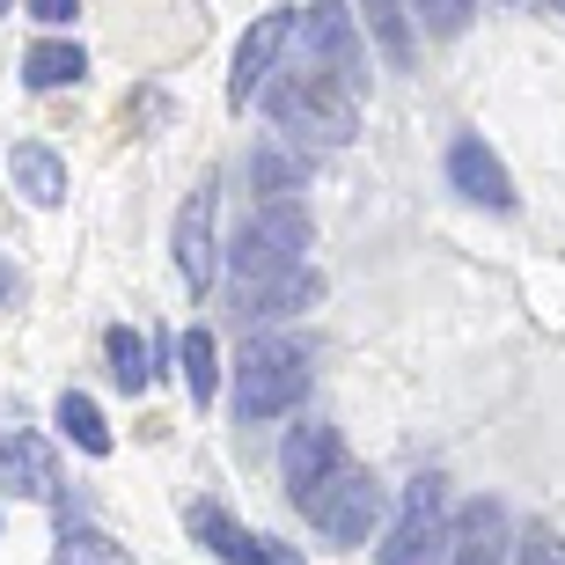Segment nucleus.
I'll return each mask as SVG.
<instances>
[{
  "mask_svg": "<svg viewBox=\"0 0 565 565\" xmlns=\"http://www.w3.org/2000/svg\"><path fill=\"white\" fill-rule=\"evenodd\" d=\"M514 8H565V0H514Z\"/></svg>",
  "mask_w": 565,
  "mask_h": 565,
  "instance_id": "27",
  "label": "nucleus"
},
{
  "mask_svg": "<svg viewBox=\"0 0 565 565\" xmlns=\"http://www.w3.org/2000/svg\"><path fill=\"white\" fill-rule=\"evenodd\" d=\"M456 565H507V507L470 500L456 522Z\"/></svg>",
  "mask_w": 565,
  "mask_h": 565,
  "instance_id": "14",
  "label": "nucleus"
},
{
  "mask_svg": "<svg viewBox=\"0 0 565 565\" xmlns=\"http://www.w3.org/2000/svg\"><path fill=\"white\" fill-rule=\"evenodd\" d=\"M448 544V522H440V478H419L404 492V514L382 544V565H434Z\"/></svg>",
  "mask_w": 565,
  "mask_h": 565,
  "instance_id": "5",
  "label": "nucleus"
},
{
  "mask_svg": "<svg viewBox=\"0 0 565 565\" xmlns=\"http://www.w3.org/2000/svg\"><path fill=\"white\" fill-rule=\"evenodd\" d=\"M250 184L265 191V199H287V191L309 184V154H287V132H265L250 154Z\"/></svg>",
  "mask_w": 565,
  "mask_h": 565,
  "instance_id": "16",
  "label": "nucleus"
},
{
  "mask_svg": "<svg viewBox=\"0 0 565 565\" xmlns=\"http://www.w3.org/2000/svg\"><path fill=\"white\" fill-rule=\"evenodd\" d=\"M360 8H367V30H375L382 60L412 66V0H360Z\"/></svg>",
  "mask_w": 565,
  "mask_h": 565,
  "instance_id": "18",
  "label": "nucleus"
},
{
  "mask_svg": "<svg viewBox=\"0 0 565 565\" xmlns=\"http://www.w3.org/2000/svg\"><path fill=\"white\" fill-rule=\"evenodd\" d=\"M8 301H15V273H8V265H0V309H8Z\"/></svg>",
  "mask_w": 565,
  "mask_h": 565,
  "instance_id": "26",
  "label": "nucleus"
},
{
  "mask_svg": "<svg viewBox=\"0 0 565 565\" xmlns=\"http://www.w3.org/2000/svg\"><path fill=\"white\" fill-rule=\"evenodd\" d=\"M309 397V353L294 338H257L243 353V375H235V419L243 426H265L279 412Z\"/></svg>",
  "mask_w": 565,
  "mask_h": 565,
  "instance_id": "2",
  "label": "nucleus"
},
{
  "mask_svg": "<svg viewBox=\"0 0 565 565\" xmlns=\"http://www.w3.org/2000/svg\"><path fill=\"white\" fill-rule=\"evenodd\" d=\"M301 250H309V213L294 206V199H265V206L243 221V235H235V279H273L287 273V265H301Z\"/></svg>",
  "mask_w": 565,
  "mask_h": 565,
  "instance_id": "3",
  "label": "nucleus"
},
{
  "mask_svg": "<svg viewBox=\"0 0 565 565\" xmlns=\"http://www.w3.org/2000/svg\"><path fill=\"white\" fill-rule=\"evenodd\" d=\"M52 565H132V558L110 544L104 529H66V536H60V558H52Z\"/></svg>",
  "mask_w": 565,
  "mask_h": 565,
  "instance_id": "22",
  "label": "nucleus"
},
{
  "mask_svg": "<svg viewBox=\"0 0 565 565\" xmlns=\"http://www.w3.org/2000/svg\"><path fill=\"white\" fill-rule=\"evenodd\" d=\"M177 360H184V390L191 404H213V331H184V345H177Z\"/></svg>",
  "mask_w": 565,
  "mask_h": 565,
  "instance_id": "21",
  "label": "nucleus"
},
{
  "mask_svg": "<svg viewBox=\"0 0 565 565\" xmlns=\"http://www.w3.org/2000/svg\"><path fill=\"white\" fill-rule=\"evenodd\" d=\"M8 8H15V0H0V15H8Z\"/></svg>",
  "mask_w": 565,
  "mask_h": 565,
  "instance_id": "28",
  "label": "nucleus"
},
{
  "mask_svg": "<svg viewBox=\"0 0 565 565\" xmlns=\"http://www.w3.org/2000/svg\"><path fill=\"white\" fill-rule=\"evenodd\" d=\"M60 434L82 448V456H110V426H104V412L82 397V390H66L60 397Z\"/></svg>",
  "mask_w": 565,
  "mask_h": 565,
  "instance_id": "19",
  "label": "nucleus"
},
{
  "mask_svg": "<svg viewBox=\"0 0 565 565\" xmlns=\"http://www.w3.org/2000/svg\"><path fill=\"white\" fill-rule=\"evenodd\" d=\"M74 8H82V0H30V15H38V22H74Z\"/></svg>",
  "mask_w": 565,
  "mask_h": 565,
  "instance_id": "25",
  "label": "nucleus"
},
{
  "mask_svg": "<svg viewBox=\"0 0 565 565\" xmlns=\"http://www.w3.org/2000/svg\"><path fill=\"white\" fill-rule=\"evenodd\" d=\"M294 38V15H257L250 22V38L235 44V74H228V96L235 104H250L257 88L273 82V60H279V44Z\"/></svg>",
  "mask_w": 565,
  "mask_h": 565,
  "instance_id": "11",
  "label": "nucleus"
},
{
  "mask_svg": "<svg viewBox=\"0 0 565 565\" xmlns=\"http://www.w3.org/2000/svg\"><path fill=\"white\" fill-rule=\"evenodd\" d=\"M301 514H309L331 544H367V536H375V522H382V492H375V478H367V470H345V462H338L331 478L301 500Z\"/></svg>",
  "mask_w": 565,
  "mask_h": 565,
  "instance_id": "4",
  "label": "nucleus"
},
{
  "mask_svg": "<svg viewBox=\"0 0 565 565\" xmlns=\"http://www.w3.org/2000/svg\"><path fill=\"white\" fill-rule=\"evenodd\" d=\"M177 273L191 279V294L213 287V184H199L191 206L177 213Z\"/></svg>",
  "mask_w": 565,
  "mask_h": 565,
  "instance_id": "12",
  "label": "nucleus"
},
{
  "mask_svg": "<svg viewBox=\"0 0 565 565\" xmlns=\"http://www.w3.org/2000/svg\"><path fill=\"white\" fill-rule=\"evenodd\" d=\"M88 60H82V44H66V38H44L22 52V82L30 88H66V82H82Z\"/></svg>",
  "mask_w": 565,
  "mask_h": 565,
  "instance_id": "17",
  "label": "nucleus"
},
{
  "mask_svg": "<svg viewBox=\"0 0 565 565\" xmlns=\"http://www.w3.org/2000/svg\"><path fill=\"white\" fill-rule=\"evenodd\" d=\"M323 301V279L309 265H287L273 279H243V323H287V316L316 309Z\"/></svg>",
  "mask_w": 565,
  "mask_h": 565,
  "instance_id": "9",
  "label": "nucleus"
},
{
  "mask_svg": "<svg viewBox=\"0 0 565 565\" xmlns=\"http://www.w3.org/2000/svg\"><path fill=\"white\" fill-rule=\"evenodd\" d=\"M294 38H301V52H309V60L338 66V74L360 88V60H367V44H360V15L345 8V0H316L309 15L294 22Z\"/></svg>",
  "mask_w": 565,
  "mask_h": 565,
  "instance_id": "6",
  "label": "nucleus"
},
{
  "mask_svg": "<svg viewBox=\"0 0 565 565\" xmlns=\"http://www.w3.org/2000/svg\"><path fill=\"white\" fill-rule=\"evenodd\" d=\"M265 110H273V126L301 147H345L353 140V82L323 60H301L287 74L265 82Z\"/></svg>",
  "mask_w": 565,
  "mask_h": 565,
  "instance_id": "1",
  "label": "nucleus"
},
{
  "mask_svg": "<svg viewBox=\"0 0 565 565\" xmlns=\"http://www.w3.org/2000/svg\"><path fill=\"white\" fill-rule=\"evenodd\" d=\"M0 484L22 492V500H60V462H52V448L38 434H15V440H0Z\"/></svg>",
  "mask_w": 565,
  "mask_h": 565,
  "instance_id": "13",
  "label": "nucleus"
},
{
  "mask_svg": "<svg viewBox=\"0 0 565 565\" xmlns=\"http://www.w3.org/2000/svg\"><path fill=\"white\" fill-rule=\"evenodd\" d=\"M104 353H110V382H118L126 397H140L147 382H154V367H147V338H140V331H110Z\"/></svg>",
  "mask_w": 565,
  "mask_h": 565,
  "instance_id": "20",
  "label": "nucleus"
},
{
  "mask_svg": "<svg viewBox=\"0 0 565 565\" xmlns=\"http://www.w3.org/2000/svg\"><path fill=\"white\" fill-rule=\"evenodd\" d=\"M8 177H15V191L30 199V206H60L66 199V162L52 154V147H38V140H22L15 154H8Z\"/></svg>",
  "mask_w": 565,
  "mask_h": 565,
  "instance_id": "15",
  "label": "nucleus"
},
{
  "mask_svg": "<svg viewBox=\"0 0 565 565\" xmlns=\"http://www.w3.org/2000/svg\"><path fill=\"white\" fill-rule=\"evenodd\" d=\"M184 522H191V536H199L213 558H228V565H294V551H279L273 536H250L221 500H191Z\"/></svg>",
  "mask_w": 565,
  "mask_h": 565,
  "instance_id": "7",
  "label": "nucleus"
},
{
  "mask_svg": "<svg viewBox=\"0 0 565 565\" xmlns=\"http://www.w3.org/2000/svg\"><path fill=\"white\" fill-rule=\"evenodd\" d=\"M338 462H345V448H338V434H331V426H294V434H287V448H279V478H287L294 507L309 500V492H316L323 478H331Z\"/></svg>",
  "mask_w": 565,
  "mask_h": 565,
  "instance_id": "10",
  "label": "nucleus"
},
{
  "mask_svg": "<svg viewBox=\"0 0 565 565\" xmlns=\"http://www.w3.org/2000/svg\"><path fill=\"white\" fill-rule=\"evenodd\" d=\"M514 551H522V565H565V544L551 536V529H529Z\"/></svg>",
  "mask_w": 565,
  "mask_h": 565,
  "instance_id": "24",
  "label": "nucleus"
},
{
  "mask_svg": "<svg viewBox=\"0 0 565 565\" xmlns=\"http://www.w3.org/2000/svg\"><path fill=\"white\" fill-rule=\"evenodd\" d=\"M448 184H456L470 206H492V213L514 206V177H507V162L478 140V132H462V140L448 147Z\"/></svg>",
  "mask_w": 565,
  "mask_h": 565,
  "instance_id": "8",
  "label": "nucleus"
},
{
  "mask_svg": "<svg viewBox=\"0 0 565 565\" xmlns=\"http://www.w3.org/2000/svg\"><path fill=\"white\" fill-rule=\"evenodd\" d=\"M412 15H419L434 38H462L470 15H478V0H412Z\"/></svg>",
  "mask_w": 565,
  "mask_h": 565,
  "instance_id": "23",
  "label": "nucleus"
}]
</instances>
